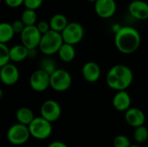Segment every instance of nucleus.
Here are the masks:
<instances>
[{
    "label": "nucleus",
    "mask_w": 148,
    "mask_h": 147,
    "mask_svg": "<svg viewBox=\"0 0 148 147\" xmlns=\"http://www.w3.org/2000/svg\"><path fill=\"white\" fill-rule=\"evenodd\" d=\"M141 42L140 32L134 27L123 26L114 36V44L116 49L122 54L129 55L135 52Z\"/></svg>",
    "instance_id": "obj_1"
},
{
    "label": "nucleus",
    "mask_w": 148,
    "mask_h": 147,
    "mask_svg": "<svg viewBox=\"0 0 148 147\" xmlns=\"http://www.w3.org/2000/svg\"><path fill=\"white\" fill-rule=\"evenodd\" d=\"M134 80V74L130 68L123 64L112 67L107 74L106 81L108 86L115 91L126 90Z\"/></svg>",
    "instance_id": "obj_2"
},
{
    "label": "nucleus",
    "mask_w": 148,
    "mask_h": 147,
    "mask_svg": "<svg viewBox=\"0 0 148 147\" xmlns=\"http://www.w3.org/2000/svg\"><path fill=\"white\" fill-rule=\"evenodd\" d=\"M63 42L62 33L50 29L42 35L38 49L44 55L50 56L58 53Z\"/></svg>",
    "instance_id": "obj_3"
},
{
    "label": "nucleus",
    "mask_w": 148,
    "mask_h": 147,
    "mask_svg": "<svg viewBox=\"0 0 148 147\" xmlns=\"http://www.w3.org/2000/svg\"><path fill=\"white\" fill-rule=\"evenodd\" d=\"M30 135L39 140L48 139L52 133L51 122L44 119L43 117H35L32 122L28 126Z\"/></svg>",
    "instance_id": "obj_4"
},
{
    "label": "nucleus",
    "mask_w": 148,
    "mask_h": 147,
    "mask_svg": "<svg viewBox=\"0 0 148 147\" xmlns=\"http://www.w3.org/2000/svg\"><path fill=\"white\" fill-rule=\"evenodd\" d=\"M30 136L29 126L21 123L11 126L7 132V139L14 146H22L25 144Z\"/></svg>",
    "instance_id": "obj_5"
},
{
    "label": "nucleus",
    "mask_w": 148,
    "mask_h": 147,
    "mask_svg": "<svg viewBox=\"0 0 148 147\" xmlns=\"http://www.w3.org/2000/svg\"><path fill=\"white\" fill-rule=\"evenodd\" d=\"M71 84V75L65 69L57 68L50 75V88L56 92L67 91Z\"/></svg>",
    "instance_id": "obj_6"
},
{
    "label": "nucleus",
    "mask_w": 148,
    "mask_h": 147,
    "mask_svg": "<svg viewBox=\"0 0 148 147\" xmlns=\"http://www.w3.org/2000/svg\"><path fill=\"white\" fill-rule=\"evenodd\" d=\"M63 42L72 45H76L84 37V29L82 25L76 22H70L62 32Z\"/></svg>",
    "instance_id": "obj_7"
},
{
    "label": "nucleus",
    "mask_w": 148,
    "mask_h": 147,
    "mask_svg": "<svg viewBox=\"0 0 148 147\" xmlns=\"http://www.w3.org/2000/svg\"><path fill=\"white\" fill-rule=\"evenodd\" d=\"M42 34L39 31L36 25L26 26L25 29L21 33V42L29 49H36L39 47Z\"/></svg>",
    "instance_id": "obj_8"
},
{
    "label": "nucleus",
    "mask_w": 148,
    "mask_h": 147,
    "mask_svg": "<svg viewBox=\"0 0 148 147\" xmlns=\"http://www.w3.org/2000/svg\"><path fill=\"white\" fill-rule=\"evenodd\" d=\"M29 85L36 92H44L50 87V75L39 68L31 74L29 77Z\"/></svg>",
    "instance_id": "obj_9"
},
{
    "label": "nucleus",
    "mask_w": 148,
    "mask_h": 147,
    "mask_svg": "<svg viewBox=\"0 0 148 147\" xmlns=\"http://www.w3.org/2000/svg\"><path fill=\"white\" fill-rule=\"evenodd\" d=\"M40 113L42 117L52 123L60 118L62 114V108L57 101L54 100H48L42 104Z\"/></svg>",
    "instance_id": "obj_10"
},
{
    "label": "nucleus",
    "mask_w": 148,
    "mask_h": 147,
    "mask_svg": "<svg viewBox=\"0 0 148 147\" xmlns=\"http://www.w3.org/2000/svg\"><path fill=\"white\" fill-rule=\"evenodd\" d=\"M117 10V4L114 0H97L95 3V11L98 16L103 19L112 17Z\"/></svg>",
    "instance_id": "obj_11"
},
{
    "label": "nucleus",
    "mask_w": 148,
    "mask_h": 147,
    "mask_svg": "<svg viewBox=\"0 0 148 147\" xmlns=\"http://www.w3.org/2000/svg\"><path fill=\"white\" fill-rule=\"evenodd\" d=\"M19 70L16 65L8 63L1 67L0 79L1 81L6 86H13L19 80Z\"/></svg>",
    "instance_id": "obj_12"
},
{
    "label": "nucleus",
    "mask_w": 148,
    "mask_h": 147,
    "mask_svg": "<svg viewBox=\"0 0 148 147\" xmlns=\"http://www.w3.org/2000/svg\"><path fill=\"white\" fill-rule=\"evenodd\" d=\"M130 15L138 20L148 19V3L143 0H134L128 5Z\"/></svg>",
    "instance_id": "obj_13"
},
{
    "label": "nucleus",
    "mask_w": 148,
    "mask_h": 147,
    "mask_svg": "<svg viewBox=\"0 0 148 147\" xmlns=\"http://www.w3.org/2000/svg\"><path fill=\"white\" fill-rule=\"evenodd\" d=\"M82 74L83 78L90 82L94 83L96 82L101 75V70L98 63L95 62H86L82 68Z\"/></svg>",
    "instance_id": "obj_14"
},
{
    "label": "nucleus",
    "mask_w": 148,
    "mask_h": 147,
    "mask_svg": "<svg viewBox=\"0 0 148 147\" xmlns=\"http://www.w3.org/2000/svg\"><path fill=\"white\" fill-rule=\"evenodd\" d=\"M125 120L129 126L136 128L144 125L146 115L142 110L136 107H130L125 112Z\"/></svg>",
    "instance_id": "obj_15"
},
{
    "label": "nucleus",
    "mask_w": 148,
    "mask_h": 147,
    "mask_svg": "<svg viewBox=\"0 0 148 147\" xmlns=\"http://www.w3.org/2000/svg\"><path fill=\"white\" fill-rule=\"evenodd\" d=\"M131 97L126 90L117 91L113 98L114 107L120 112H126L131 107Z\"/></svg>",
    "instance_id": "obj_16"
},
{
    "label": "nucleus",
    "mask_w": 148,
    "mask_h": 147,
    "mask_svg": "<svg viewBox=\"0 0 148 147\" xmlns=\"http://www.w3.org/2000/svg\"><path fill=\"white\" fill-rule=\"evenodd\" d=\"M10 60L13 62H21L29 57V49L23 44H16L10 49Z\"/></svg>",
    "instance_id": "obj_17"
},
{
    "label": "nucleus",
    "mask_w": 148,
    "mask_h": 147,
    "mask_svg": "<svg viewBox=\"0 0 148 147\" xmlns=\"http://www.w3.org/2000/svg\"><path fill=\"white\" fill-rule=\"evenodd\" d=\"M75 45L69 44L63 42L62 45L61 46L59 51H58V56L59 58L64 62H72L75 57Z\"/></svg>",
    "instance_id": "obj_18"
},
{
    "label": "nucleus",
    "mask_w": 148,
    "mask_h": 147,
    "mask_svg": "<svg viewBox=\"0 0 148 147\" xmlns=\"http://www.w3.org/2000/svg\"><path fill=\"white\" fill-rule=\"evenodd\" d=\"M68 24H69V22H68L67 17L63 14H61V13L53 15L49 20L50 29L52 30H55L60 33L62 32V30L66 28Z\"/></svg>",
    "instance_id": "obj_19"
},
{
    "label": "nucleus",
    "mask_w": 148,
    "mask_h": 147,
    "mask_svg": "<svg viewBox=\"0 0 148 147\" xmlns=\"http://www.w3.org/2000/svg\"><path fill=\"white\" fill-rule=\"evenodd\" d=\"M16 119L18 123L29 126L35 119L32 110L29 107H20L16 113Z\"/></svg>",
    "instance_id": "obj_20"
},
{
    "label": "nucleus",
    "mask_w": 148,
    "mask_h": 147,
    "mask_svg": "<svg viewBox=\"0 0 148 147\" xmlns=\"http://www.w3.org/2000/svg\"><path fill=\"white\" fill-rule=\"evenodd\" d=\"M14 29L11 23H2L0 24V42L1 43H7L12 40L15 35Z\"/></svg>",
    "instance_id": "obj_21"
},
{
    "label": "nucleus",
    "mask_w": 148,
    "mask_h": 147,
    "mask_svg": "<svg viewBox=\"0 0 148 147\" xmlns=\"http://www.w3.org/2000/svg\"><path fill=\"white\" fill-rule=\"evenodd\" d=\"M21 20L23 22V23L26 26L36 25V20H37V15L36 12V10L26 8L21 15Z\"/></svg>",
    "instance_id": "obj_22"
},
{
    "label": "nucleus",
    "mask_w": 148,
    "mask_h": 147,
    "mask_svg": "<svg viewBox=\"0 0 148 147\" xmlns=\"http://www.w3.org/2000/svg\"><path fill=\"white\" fill-rule=\"evenodd\" d=\"M40 68L44 70L49 75H51L54 71L57 69L55 61L52 58H50L49 55H46L40 61Z\"/></svg>",
    "instance_id": "obj_23"
},
{
    "label": "nucleus",
    "mask_w": 148,
    "mask_h": 147,
    "mask_svg": "<svg viewBox=\"0 0 148 147\" xmlns=\"http://www.w3.org/2000/svg\"><path fill=\"white\" fill-rule=\"evenodd\" d=\"M134 138L137 143H144L148 139V130L146 126H140L135 128Z\"/></svg>",
    "instance_id": "obj_24"
},
{
    "label": "nucleus",
    "mask_w": 148,
    "mask_h": 147,
    "mask_svg": "<svg viewBox=\"0 0 148 147\" xmlns=\"http://www.w3.org/2000/svg\"><path fill=\"white\" fill-rule=\"evenodd\" d=\"M10 62H11L10 48L6 43L0 42V67L10 63Z\"/></svg>",
    "instance_id": "obj_25"
},
{
    "label": "nucleus",
    "mask_w": 148,
    "mask_h": 147,
    "mask_svg": "<svg viewBox=\"0 0 148 147\" xmlns=\"http://www.w3.org/2000/svg\"><path fill=\"white\" fill-rule=\"evenodd\" d=\"M131 146L129 139L125 135H118L114 139V147H129Z\"/></svg>",
    "instance_id": "obj_26"
},
{
    "label": "nucleus",
    "mask_w": 148,
    "mask_h": 147,
    "mask_svg": "<svg viewBox=\"0 0 148 147\" xmlns=\"http://www.w3.org/2000/svg\"><path fill=\"white\" fill-rule=\"evenodd\" d=\"M43 3V0H24L23 5L27 9L37 10L39 9Z\"/></svg>",
    "instance_id": "obj_27"
},
{
    "label": "nucleus",
    "mask_w": 148,
    "mask_h": 147,
    "mask_svg": "<svg viewBox=\"0 0 148 147\" xmlns=\"http://www.w3.org/2000/svg\"><path fill=\"white\" fill-rule=\"evenodd\" d=\"M13 29H14V31L15 33H18V34H21L23 32V30L25 29L26 25L23 23V22L21 20V19H17V20H15L12 23H11Z\"/></svg>",
    "instance_id": "obj_28"
},
{
    "label": "nucleus",
    "mask_w": 148,
    "mask_h": 147,
    "mask_svg": "<svg viewBox=\"0 0 148 147\" xmlns=\"http://www.w3.org/2000/svg\"><path fill=\"white\" fill-rule=\"evenodd\" d=\"M36 27L38 28L39 31L43 35L45 33H47L48 31H49L50 29V25H49V22L48 23L47 21H40L39 23H36Z\"/></svg>",
    "instance_id": "obj_29"
},
{
    "label": "nucleus",
    "mask_w": 148,
    "mask_h": 147,
    "mask_svg": "<svg viewBox=\"0 0 148 147\" xmlns=\"http://www.w3.org/2000/svg\"><path fill=\"white\" fill-rule=\"evenodd\" d=\"M3 2L10 8H18L23 4L24 0H3Z\"/></svg>",
    "instance_id": "obj_30"
},
{
    "label": "nucleus",
    "mask_w": 148,
    "mask_h": 147,
    "mask_svg": "<svg viewBox=\"0 0 148 147\" xmlns=\"http://www.w3.org/2000/svg\"><path fill=\"white\" fill-rule=\"evenodd\" d=\"M48 147H69L65 143L62 142V141H53L51 142Z\"/></svg>",
    "instance_id": "obj_31"
},
{
    "label": "nucleus",
    "mask_w": 148,
    "mask_h": 147,
    "mask_svg": "<svg viewBox=\"0 0 148 147\" xmlns=\"http://www.w3.org/2000/svg\"><path fill=\"white\" fill-rule=\"evenodd\" d=\"M121 28V26H120L119 24H114V25H113V30H114V34H115Z\"/></svg>",
    "instance_id": "obj_32"
},
{
    "label": "nucleus",
    "mask_w": 148,
    "mask_h": 147,
    "mask_svg": "<svg viewBox=\"0 0 148 147\" xmlns=\"http://www.w3.org/2000/svg\"><path fill=\"white\" fill-rule=\"evenodd\" d=\"M129 147H141V146H138V145H131Z\"/></svg>",
    "instance_id": "obj_33"
},
{
    "label": "nucleus",
    "mask_w": 148,
    "mask_h": 147,
    "mask_svg": "<svg viewBox=\"0 0 148 147\" xmlns=\"http://www.w3.org/2000/svg\"><path fill=\"white\" fill-rule=\"evenodd\" d=\"M2 97H3V91L0 90V99H2Z\"/></svg>",
    "instance_id": "obj_34"
},
{
    "label": "nucleus",
    "mask_w": 148,
    "mask_h": 147,
    "mask_svg": "<svg viewBox=\"0 0 148 147\" xmlns=\"http://www.w3.org/2000/svg\"><path fill=\"white\" fill-rule=\"evenodd\" d=\"M87 1H88V2H90V3H95L97 0H87Z\"/></svg>",
    "instance_id": "obj_35"
}]
</instances>
